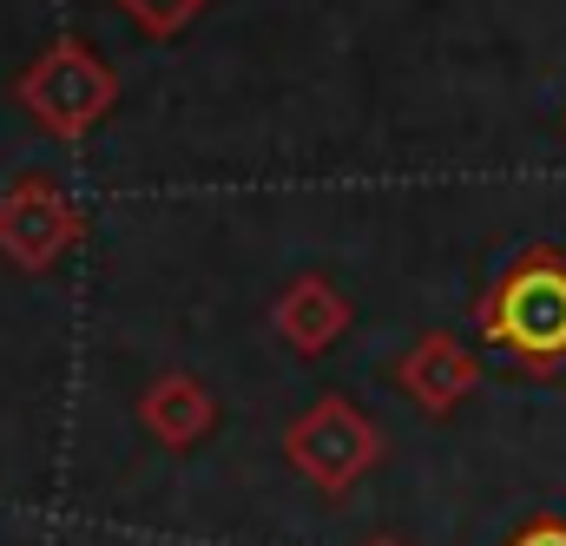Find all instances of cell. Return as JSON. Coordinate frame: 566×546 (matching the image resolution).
I'll return each instance as SVG.
<instances>
[{"instance_id": "30bf717a", "label": "cell", "mask_w": 566, "mask_h": 546, "mask_svg": "<svg viewBox=\"0 0 566 546\" xmlns=\"http://www.w3.org/2000/svg\"><path fill=\"white\" fill-rule=\"evenodd\" d=\"M369 546H402V540H389V534H382V540H369Z\"/></svg>"}, {"instance_id": "6da1fadb", "label": "cell", "mask_w": 566, "mask_h": 546, "mask_svg": "<svg viewBox=\"0 0 566 546\" xmlns=\"http://www.w3.org/2000/svg\"><path fill=\"white\" fill-rule=\"evenodd\" d=\"M474 329L488 349H501L527 376L566 369V251L560 244H527L507 258L474 303Z\"/></svg>"}, {"instance_id": "ba28073f", "label": "cell", "mask_w": 566, "mask_h": 546, "mask_svg": "<svg viewBox=\"0 0 566 546\" xmlns=\"http://www.w3.org/2000/svg\"><path fill=\"white\" fill-rule=\"evenodd\" d=\"M119 7L133 13V27L145 40H171V33H185L205 13V0H119Z\"/></svg>"}, {"instance_id": "8992f818", "label": "cell", "mask_w": 566, "mask_h": 546, "mask_svg": "<svg viewBox=\"0 0 566 546\" xmlns=\"http://www.w3.org/2000/svg\"><path fill=\"white\" fill-rule=\"evenodd\" d=\"M139 428L158 441V448L185 454V448H198V441L218 428V402H211V389H205L198 376L165 369V376L139 396Z\"/></svg>"}, {"instance_id": "277c9868", "label": "cell", "mask_w": 566, "mask_h": 546, "mask_svg": "<svg viewBox=\"0 0 566 546\" xmlns=\"http://www.w3.org/2000/svg\"><path fill=\"white\" fill-rule=\"evenodd\" d=\"M86 238V218L66 204V191L46 171H20L0 191V258H13L27 276L53 271Z\"/></svg>"}, {"instance_id": "5b68a950", "label": "cell", "mask_w": 566, "mask_h": 546, "mask_svg": "<svg viewBox=\"0 0 566 546\" xmlns=\"http://www.w3.org/2000/svg\"><path fill=\"white\" fill-rule=\"evenodd\" d=\"M389 382L416 402L422 414H454L474 389H481V363H474V349L461 343V336H448V329H428L416 336L396 363H389Z\"/></svg>"}, {"instance_id": "8fae6325", "label": "cell", "mask_w": 566, "mask_h": 546, "mask_svg": "<svg viewBox=\"0 0 566 546\" xmlns=\"http://www.w3.org/2000/svg\"><path fill=\"white\" fill-rule=\"evenodd\" d=\"M560 126H566V113H560Z\"/></svg>"}, {"instance_id": "3957f363", "label": "cell", "mask_w": 566, "mask_h": 546, "mask_svg": "<svg viewBox=\"0 0 566 546\" xmlns=\"http://www.w3.org/2000/svg\"><path fill=\"white\" fill-rule=\"evenodd\" d=\"M283 461H290V474H303L316 494L343 501V494L382 461V428L356 409V402L323 396V402H310V409L283 428Z\"/></svg>"}, {"instance_id": "9c48e42d", "label": "cell", "mask_w": 566, "mask_h": 546, "mask_svg": "<svg viewBox=\"0 0 566 546\" xmlns=\"http://www.w3.org/2000/svg\"><path fill=\"white\" fill-rule=\"evenodd\" d=\"M507 546H566V521H527Z\"/></svg>"}, {"instance_id": "7a4b0ae2", "label": "cell", "mask_w": 566, "mask_h": 546, "mask_svg": "<svg viewBox=\"0 0 566 546\" xmlns=\"http://www.w3.org/2000/svg\"><path fill=\"white\" fill-rule=\"evenodd\" d=\"M20 113L46 138H86L119 106V73L86 40H53L13 86Z\"/></svg>"}, {"instance_id": "52a82bcc", "label": "cell", "mask_w": 566, "mask_h": 546, "mask_svg": "<svg viewBox=\"0 0 566 546\" xmlns=\"http://www.w3.org/2000/svg\"><path fill=\"white\" fill-rule=\"evenodd\" d=\"M271 323H277V336L296 356H323L349 329V296L329 276H296L277 303H271Z\"/></svg>"}]
</instances>
